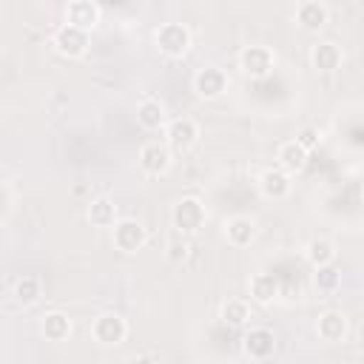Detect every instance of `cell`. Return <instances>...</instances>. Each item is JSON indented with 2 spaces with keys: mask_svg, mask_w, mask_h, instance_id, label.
I'll return each instance as SVG.
<instances>
[{
  "mask_svg": "<svg viewBox=\"0 0 364 364\" xmlns=\"http://www.w3.org/2000/svg\"><path fill=\"white\" fill-rule=\"evenodd\" d=\"M341 60H344L341 48H338L336 43H330V40H324V43H316V46L310 48V65H313L316 71H321V74H330V71H336V68L341 65Z\"/></svg>",
  "mask_w": 364,
  "mask_h": 364,
  "instance_id": "14",
  "label": "cell"
},
{
  "mask_svg": "<svg viewBox=\"0 0 364 364\" xmlns=\"http://www.w3.org/2000/svg\"><path fill=\"white\" fill-rule=\"evenodd\" d=\"M225 236L233 247H247L256 239V222L250 216H233L225 225Z\"/></svg>",
  "mask_w": 364,
  "mask_h": 364,
  "instance_id": "19",
  "label": "cell"
},
{
  "mask_svg": "<svg viewBox=\"0 0 364 364\" xmlns=\"http://www.w3.org/2000/svg\"><path fill=\"white\" fill-rule=\"evenodd\" d=\"M247 290L256 304H270L279 296V279L273 273H253L247 282Z\"/></svg>",
  "mask_w": 364,
  "mask_h": 364,
  "instance_id": "20",
  "label": "cell"
},
{
  "mask_svg": "<svg viewBox=\"0 0 364 364\" xmlns=\"http://www.w3.org/2000/svg\"><path fill=\"white\" fill-rule=\"evenodd\" d=\"M91 336H94L100 344L117 347V344L125 341V336H128V324H125V318H122L119 313H102V316L94 318V324H91Z\"/></svg>",
  "mask_w": 364,
  "mask_h": 364,
  "instance_id": "7",
  "label": "cell"
},
{
  "mask_svg": "<svg viewBox=\"0 0 364 364\" xmlns=\"http://www.w3.org/2000/svg\"><path fill=\"white\" fill-rule=\"evenodd\" d=\"M222 321L230 327H242L250 321V304L245 299H228L222 304Z\"/></svg>",
  "mask_w": 364,
  "mask_h": 364,
  "instance_id": "25",
  "label": "cell"
},
{
  "mask_svg": "<svg viewBox=\"0 0 364 364\" xmlns=\"http://www.w3.org/2000/svg\"><path fill=\"white\" fill-rule=\"evenodd\" d=\"M316 273H313V284H316V290L318 293H333V290H338V284H341V270L330 262V264H318V267H313Z\"/></svg>",
  "mask_w": 364,
  "mask_h": 364,
  "instance_id": "24",
  "label": "cell"
},
{
  "mask_svg": "<svg viewBox=\"0 0 364 364\" xmlns=\"http://www.w3.org/2000/svg\"><path fill=\"white\" fill-rule=\"evenodd\" d=\"M51 46H54V51L63 54V57H71V60H74V57H82V54L88 51V31L80 28V26L63 23V26L54 31Z\"/></svg>",
  "mask_w": 364,
  "mask_h": 364,
  "instance_id": "4",
  "label": "cell"
},
{
  "mask_svg": "<svg viewBox=\"0 0 364 364\" xmlns=\"http://www.w3.org/2000/svg\"><path fill=\"white\" fill-rule=\"evenodd\" d=\"M307 151H313V148H318V142H321V134L316 131V128H301L299 131V136H296Z\"/></svg>",
  "mask_w": 364,
  "mask_h": 364,
  "instance_id": "27",
  "label": "cell"
},
{
  "mask_svg": "<svg viewBox=\"0 0 364 364\" xmlns=\"http://www.w3.org/2000/svg\"><path fill=\"white\" fill-rule=\"evenodd\" d=\"M85 219L94 228H114L117 225V205H114V199H108V196L91 199L88 208H85Z\"/></svg>",
  "mask_w": 364,
  "mask_h": 364,
  "instance_id": "18",
  "label": "cell"
},
{
  "mask_svg": "<svg viewBox=\"0 0 364 364\" xmlns=\"http://www.w3.org/2000/svg\"><path fill=\"white\" fill-rule=\"evenodd\" d=\"M242 350H245V355L253 358V361L270 358V355L276 353V336H273V330H267V327H250V330L245 333Z\"/></svg>",
  "mask_w": 364,
  "mask_h": 364,
  "instance_id": "9",
  "label": "cell"
},
{
  "mask_svg": "<svg viewBox=\"0 0 364 364\" xmlns=\"http://www.w3.org/2000/svg\"><path fill=\"white\" fill-rule=\"evenodd\" d=\"M193 91L202 97V100H216L228 91V74L216 65H205L196 71L193 77Z\"/></svg>",
  "mask_w": 364,
  "mask_h": 364,
  "instance_id": "8",
  "label": "cell"
},
{
  "mask_svg": "<svg viewBox=\"0 0 364 364\" xmlns=\"http://www.w3.org/2000/svg\"><path fill=\"white\" fill-rule=\"evenodd\" d=\"M290 188H293V182H290V173L284 168H264L259 173V193L264 199H273V202L284 199L290 193Z\"/></svg>",
  "mask_w": 364,
  "mask_h": 364,
  "instance_id": "11",
  "label": "cell"
},
{
  "mask_svg": "<svg viewBox=\"0 0 364 364\" xmlns=\"http://www.w3.org/2000/svg\"><path fill=\"white\" fill-rule=\"evenodd\" d=\"M139 168L148 173V176H162L168 173L171 168V148L162 145V142H145L139 148Z\"/></svg>",
  "mask_w": 364,
  "mask_h": 364,
  "instance_id": "10",
  "label": "cell"
},
{
  "mask_svg": "<svg viewBox=\"0 0 364 364\" xmlns=\"http://www.w3.org/2000/svg\"><path fill=\"white\" fill-rule=\"evenodd\" d=\"M111 242L117 250L122 253H136L139 247H145L148 242V230L142 222L136 219H117V225L111 228Z\"/></svg>",
  "mask_w": 364,
  "mask_h": 364,
  "instance_id": "3",
  "label": "cell"
},
{
  "mask_svg": "<svg viewBox=\"0 0 364 364\" xmlns=\"http://www.w3.org/2000/svg\"><path fill=\"white\" fill-rule=\"evenodd\" d=\"M196 139H199V125L191 117H176V119H171L165 125V142L176 154L191 151L196 145Z\"/></svg>",
  "mask_w": 364,
  "mask_h": 364,
  "instance_id": "6",
  "label": "cell"
},
{
  "mask_svg": "<svg viewBox=\"0 0 364 364\" xmlns=\"http://www.w3.org/2000/svg\"><path fill=\"white\" fill-rule=\"evenodd\" d=\"M65 23L91 31V28H97V23H100V6H97L94 0H71V3L65 6Z\"/></svg>",
  "mask_w": 364,
  "mask_h": 364,
  "instance_id": "13",
  "label": "cell"
},
{
  "mask_svg": "<svg viewBox=\"0 0 364 364\" xmlns=\"http://www.w3.org/2000/svg\"><path fill=\"white\" fill-rule=\"evenodd\" d=\"M276 159H279V168H284V171L293 176V173H301V171L307 168L310 151H307L299 139H287V142H282V145H279Z\"/></svg>",
  "mask_w": 364,
  "mask_h": 364,
  "instance_id": "12",
  "label": "cell"
},
{
  "mask_svg": "<svg viewBox=\"0 0 364 364\" xmlns=\"http://www.w3.org/2000/svg\"><path fill=\"white\" fill-rule=\"evenodd\" d=\"M40 296H43V282H40V276H20V279L14 282V301H17V304L31 307V304L40 301Z\"/></svg>",
  "mask_w": 364,
  "mask_h": 364,
  "instance_id": "22",
  "label": "cell"
},
{
  "mask_svg": "<svg viewBox=\"0 0 364 364\" xmlns=\"http://www.w3.org/2000/svg\"><path fill=\"white\" fill-rule=\"evenodd\" d=\"M327 6L324 3H318V0H304V3H299V9H296V23L304 28V31H318V28H324L327 26Z\"/></svg>",
  "mask_w": 364,
  "mask_h": 364,
  "instance_id": "16",
  "label": "cell"
},
{
  "mask_svg": "<svg viewBox=\"0 0 364 364\" xmlns=\"http://www.w3.org/2000/svg\"><path fill=\"white\" fill-rule=\"evenodd\" d=\"M154 43H156V48H159L165 57L179 60V57H185L188 48H191V31H188L182 23H162V26L156 28V34H154Z\"/></svg>",
  "mask_w": 364,
  "mask_h": 364,
  "instance_id": "2",
  "label": "cell"
},
{
  "mask_svg": "<svg viewBox=\"0 0 364 364\" xmlns=\"http://www.w3.org/2000/svg\"><path fill=\"white\" fill-rule=\"evenodd\" d=\"M188 253H191V242H188V236H185V233H179L176 239H171V242L165 245V259H168V262H173V264L185 262V259H188Z\"/></svg>",
  "mask_w": 364,
  "mask_h": 364,
  "instance_id": "26",
  "label": "cell"
},
{
  "mask_svg": "<svg viewBox=\"0 0 364 364\" xmlns=\"http://www.w3.org/2000/svg\"><path fill=\"white\" fill-rule=\"evenodd\" d=\"M136 122L145 128V131H159L165 128L168 122V114H165V105L154 97H145L139 105H136Z\"/></svg>",
  "mask_w": 364,
  "mask_h": 364,
  "instance_id": "17",
  "label": "cell"
},
{
  "mask_svg": "<svg viewBox=\"0 0 364 364\" xmlns=\"http://www.w3.org/2000/svg\"><path fill=\"white\" fill-rule=\"evenodd\" d=\"M316 333H318L321 341H330V344L341 341V338L347 336V318H344V313H338V310H324V313L318 316V321H316Z\"/></svg>",
  "mask_w": 364,
  "mask_h": 364,
  "instance_id": "15",
  "label": "cell"
},
{
  "mask_svg": "<svg viewBox=\"0 0 364 364\" xmlns=\"http://www.w3.org/2000/svg\"><path fill=\"white\" fill-rule=\"evenodd\" d=\"M276 65V54L267 46H247L239 54V68L250 80H264Z\"/></svg>",
  "mask_w": 364,
  "mask_h": 364,
  "instance_id": "5",
  "label": "cell"
},
{
  "mask_svg": "<svg viewBox=\"0 0 364 364\" xmlns=\"http://www.w3.org/2000/svg\"><path fill=\"white\" fill-rule=\"evenodd\" d=\"M40 333H43L46 341H65L71 336V318L65 313H60V310H51V313L43 316Z\"/></svg>",
  "mask_w": 364,
  "mask_h": 364,
  "instance_id": "21",
  "label": "cell"
},
{
  "mask_svg": "<svg viewBox=\"0 0 364 364\" xmlns=\"http://www.w3.org/2000/svg\"><path fill=\"white\" fill-rule=\"evenodd\" d=\"M304 256H307V262H310L313 267L330 264V262H336V247H333L330 239H310L307 247H304Z\"/></svg>",
  "mask_w": 364,
  "mask_h": 364,
  "instance_id": "23",
  "label": "cell"
},
{
  "mask_svg": "<svg viewBox=\"0 0 364 364\" xmlns=\"http://www.w3.org/2000/svg\"><path fill=\"white\" fill-rule=\"evenodd\" d=\"M205 219H208V210L202 205L199 196H182L173 208H171V222L179 233L185 236H193L205 228Z\"/></svg>",
  "mask_w": 364,
  "mask_h": 364,
  "instance_id": "1",
  "label": "cell"
}]
</instances>
